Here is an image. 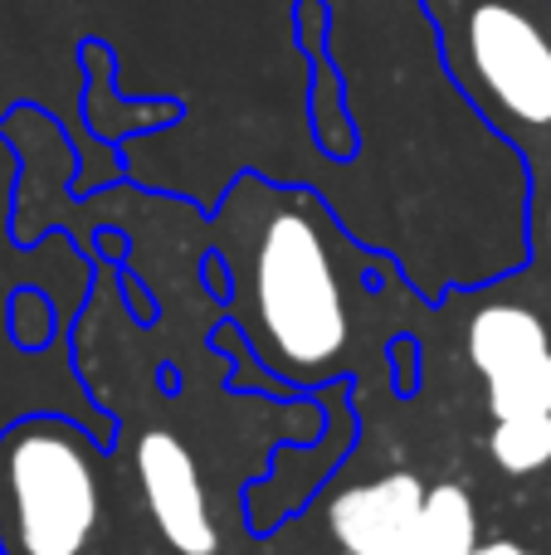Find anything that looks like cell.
<instances>
[{
	"mask_svg": "<svg viewBox=\"0 0 551 555\" xmlns=\"http://www.w3.org/2000/svg\"><path fill=\"white\" fill-rule=\"evenodd\" d=\"M474 555H537V551L517 546V541H478V551H474Z\"/></svg>",
	"mask_w": 551,
	"mask_h": 555,
	"instance_id": "cell-9",
	"label": "cell"
},
{
	"mask_svg": "<svg viewBox=\"0 0 551 555\" xmlns=\"http://www.w3.org/2000/svg\"><path fill=\"white\" fill-rule=\"evenodd\" d=\"M220 254L264 365L318 380L347 356V283L318 205L249 176L220 210Z\"/></svg>",
	"mask_w": 551,
	"mask_h": 555,
	"instance_id": "cell-1",
	"label": "cell"
},
{
	"mask_svg": "<svg viewBox=\"0 0 551 555\" xmlns=\"http://www.w3.org/2000/svg\"><path fill=\"white\" fill-rule=\"evenodd\" d=\"M400 555H474L478 551V507L469 488L459 482H435L425 492L415 527L396 541Z\"/></svg>",
	"mask_w": 551,
	"mask_h": 555,
	"instance_id": "cell-6",
	"label": "cell"
},
{
	"mask_svg": "<svg viewBox=\"0 0 551 555\" xmlns=\"http://www.w3.org/2000/svg\"><path fill=\"white\" fill-rule=\"evenodd\" d=\"M488 459L513 478L542 473L551 463V414H513V420H494L488 434Z\"/></svg>",
	"mask_w": 551,
	"mask_h": 555,
	"instance_id": "cell-7",
	"label": "cell"
},
{
	"mask_svg": "<svg viewBox=\"0 0 551 555\" xmlns=\"http://www.w3.org/2000/svg\"><path fill=\"white\" fill-rule=\"evenodd\" d=\"M488 385V410L494 420H513V414H551V351L537 361L517 365L508 375H494Z\"/></svg>",
	"mask_w": 551,
	"mask_h": 555,
	"instance_id": "cell-8",
	"label": "cell"
},
{
	"mask_svg": "<svg viewBox=\"0 0 551 555\" xmlns=\"http://www.w3.org/2000/svg\"><path fill=\"white\" fill-rule=\"evenodd\" d=\"M103 468L84 429L20 420L0 434V555H98Z\"/></svg>",
	"mask_w": 551,
	"mask_h": 555,
	"instance_id": "cell-2",
	"label": "cell"
},
{
	"mask_svg": "<svg viewBox=\"0 0 551 555\" xmlns=\"http://www.w3.org/2000/svg\"><path fill=\"white\" fill-rule=\"evenodd\" d=\"M137 482H142L146 512L166 537V546L181 555L220 551V527H215V507L201 468H195V453L171 429H146L137 439Z\"/></svg>",
	"mask_w": 551,
	"mask_h": 555,
	"instance_id": "cell-3",
	"label": "cell"
},
{
	"mask_svg": "<svg viewBox=\"0 0 551 555\" xmlns=\"http://www.w3.org/2000/svg\"><path fill=\"white\" fill-rule=\"evenodd\" d=\"M425 482L415 473H381V478L351 482L328 502V531L347 555L386 551L415 527L425 507Z\"/></svg>",
	"mask_w": 551,
	"mask_h": 555,
	"instance_id": "cell-4",
	"label": "cell"
},
{
	"mask_svg": "<svg viewBox=\"0 0 551 555\" xmlns=\"http://www.w3.org/2000/svg\"><path fill=\"white\" fill-rule=\"evenodd\" d=\"M464 346H469V361L484 380L494 375H508L517 365L537 361V356L551 351V336H547V322L523 302H488L469 317V332H464Z\"/></svg>",
	"mask_w": 551,
	"mask_h": 555,
	"instance_id": "cell-5",
	"label": "cell"
},
{
	"mask_svg": "<svg viewBox=\"0 0 551 555\" xmlns=\"http://www.w3.org/2000/svg\"><path fill=\"white\" fill-rule=\"evenodd\" d=\"M367 555H400V546H386V551H367Z\"/></svg>",
	"mask_w": 551,
	"mask_h": 555,
	"instance_id": "cell-10",
	"label": "cell"
},
{
	"mask_svg": "<svg viewBox=\"0 0 551 555\" xmlns=\"http://www.w3.org/2000/svg\"><path fill=\"white\" fill-rule=\"evenodd\" d=\"M547 240H551V205H547Z\"/></svg>",
	"mask_w": 551,
	"mask_h": 555,
	"instance_id": "cell-11",
	"label": "cell"
}]
</instances>
